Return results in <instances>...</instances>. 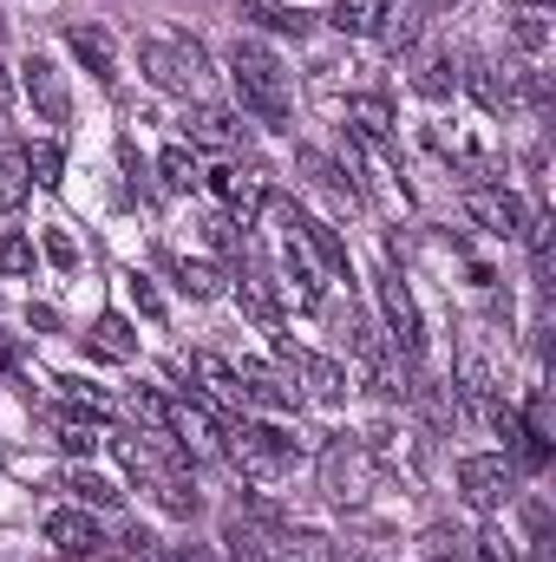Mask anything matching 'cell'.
<instances>
[{"label": "cell", "mask_w": 556, "mask_h": 562, "mask_svg": "<svg viewBox=\"0 0 556 562\" xmlns=\"http://www.w3.org/2000/svg\"><path fill=\"white\" fill-rule=\"evenodd\" d=\"M230 79H236V99H243V112H249L256 125L288 132V119H294V92H288L281 59L263 46V40H236V46H230Z\"/></svg>", "instance_id": "6da1fadb"}, {"label": "cell", "mask_w": 556, "mask_h": 562, "mask_svg": "<svg viewBox=\"0 0 556 562\" xmlns=\"http://www.w3.org/2000/svg\"><path fill=\"white\" fill-rule=\"evenodd\" d=\"M138 66H144V79H151L157 92H177V99L203 92V79H210V53H203L190 33H177V26L144 33L138 40Z\"/></svg>", "instance_id": "7a4b0ae2"}, {"label": "cell", "mask_w": 556, "mask_h": 562, "mask_svg": "<svg viewBox=\"0 0 556 562\" xmlns=\"http://www.w3.org/2000/svg\"><path fill=\"white\" fill-rule=\"evenodd\" d=\"M223 438H230V458L249 477H276V471H288V458H294V438L281 425H263V419H236Z\"/></svg>", "instance_id": "3957f363"}, {"label": "cell", "mask_w": 556, "mask_h": 562, "mask_svg": "<svg viewBox=\"0 0 556 562\" xmlns=\"http://www.w3.org/2000/svg\"><path fill=\"white\" fill-rule=\"evenodd\" d=\"M511 484H518V464H511L504 451H471V458H458V491H465L471 510H498V504L511 497Z\"/></svg>", "instance_id": "277c9868"}, {"label": "cell", "mask_w": 556, "mask_h": 562, "mask_svg": "<svg viewBox=\"0 0 556 562\" xmlns=\"http://www.w3.org/2000/svg\"><path fill=\"white\" fill-rule=\"evenodd\" d=\"M465 216L485 229V236H524V203L504 190V183H478V190H465Z\"/></svg>", "instance_id": "5b68a950"}, {"label": "cell", "mask_w": 556, "mask_h": 562, "mask_svg": "<svg viewBox=\"0 0 556 562\" xmlns=\"http://www.w3.org/2000/svg\"><path fill=\"white\" fill-rule=\"evenodd\" d=\"M20 86H26V99H33V112H40L46 125H66V119H73V92H66V79H59V66H53L46 53H33V59L20 66Z\"/></svg>", "instance_id": "8992f818"}, {"label": "cell", "mask_w": 556, "mask_h": 562, "mask_svg": "<svg viewBox=\"0 0 556 562\" xmlns=\"http://www.w3.org/2000/svg\"><path fill=\"white\" fill-rule=\"evenodd\" d=\"M236 386H243V406H256V413H294L301 406L294 380H281L276 367H263V360H243L236 367Z\"/></svg>", "instance_id": "52a82bcc"}, {"label": "cell", "mask_w": 556, "mask_h": 562, "mask_svg": "<svg viewBox=\"0 0 556 562\" xmlns=\"http://www.w3.org/2000/svg\"><path fill=\"white\" fill-rule=\"evenodd\" d=\"M380 314H387V327H393V340H400V353L407 360H419V347H425V334H419V307H413V294H407V281L393 276H380Z\"/></svg>", "instance_id": "ba28073f"}, {"label": "cell", "mask_w": 556, "mask_h": 562, "mask_svg": "<svg viewBox=\"0 0 556 562\" xmlns=\"http://www.w3.org/2000/svg\"><path fill=\"white\" fill-rule=\"evenodd\" d=\"M210 190H216V196H223V203H230V210H236L243 223H249V216H256V210L269 203V177H263L256 164H249V170H236V164L210 170Z\"/></svg>", "instance_id": "9c48e42d"}, {"label": "cell", "mask_w": 556, "mask_h": 562, "mask_svg": "<svg viewBox=\"0 0 556 562\" xmlns=\"http://www.w3.org/2000/svg\"><path fill=\"white\" fill-rule=\"evenodd\" d=\"M321 484H327L334 504H360V497H367V458H360L354 445H334V451L321 458Z\"/></svg>", "instance_id": "30bf717a"}, {"label": "cell", "mask_w": 556, "mask_h": 562, "mask_svg": "<svg viewBox=\"0 0 556 562\" xmlns=\"http://www.w3.org/2000/svg\"><path fill=\"white\" fill-rule=\"evenodd\" d=\"M46 543H53L59 557H99V550H105V530H99L86 510H53V517H46Z\"/></svg>", "instance_id": "8fae6325"}, {"label": "cell", "mask_w": 556, "mask_h": 562, "mask_svg": "<svg viewBox=\"0 0 556 562\" xmlns=\"http://www.w3.org/2000/svg\"><path fill=\"white\" fill-rule=\"evenodd\" d=\"M294 164H301V177H308V183H314L321 196H334V203H347V210L360 203V183H354V177H347V170H341V164H334L327 150L301 144V150H294Z\"/></svg>", "instance_id": "7c38bea8"}, {"label": "cell", "mask_w": 556, "mask_h": 562, "mask_svg": "<svg viewBox=\"0 0 556 562\" xmlns=\"http://www.w3.org/2000/svg\"><path fill=\"white\" fill-rule=\"evenodd\" d=\"M281 216H288V223L301 229V243L314 249V262H321L327 276H347V243H341V236H334V229H327L321 216H308V210H294V203H281Z\"/></svg>", "instance_id": "4fadbf2b"}, {"label": "cell", "mask_w": 556, "mask_h": 562, "mask_svg": "<svg viewBox=\"0 0 556 562\" xmlns=\"http://www.w3.org/2000/svg\"><path fill=\"white\" fill-rule=\"evenodd\" d=\"M184 132H190L197 150H236V144H243L236 112H223V105H197V112H184Z\"/></svg>", "instance_id": "5bb4252c"}, {"label": "cell", "mask_w": 556, "mask_h": 562, "mask_svg": "<svg viewBox=\"0 0 556 562\" xmlns=\"http://www.w3.org/2000/svg\"><path fill=\"white\" fill-rule=\"evenodd\" d=\"M66 40H73V53L86 59V72H92L99 86H112V79H119V46H112V33H105V26H92V20H86V26H73Z\"/></svg>", "instance_id": "9a60e30c"}, {"label": "cell", "mask_w": 556, "mask_h": 562, "mask_svg": "<svg viewBox=\"0 0 556 562\" xmlns=\"http://www.w3.org/2000/svg\"><path fill=\"white\" fill-rule=\"evenodd\" d=\"M164 431H170V438H177V445H184V451H190V458H197V451H210V445H216V419H210V413H203V406H197V400H177V406H170V413H164Z\"/></svg>", "instance_id": "2e32d148"}, {"label": "cell", "mask_w": 556, "mask_h": 562, "mask_svg": "<svg viewBox=\"0 0 556 562\" xmlns=\"http://www.w3.org/2000/svg\"><path fill=\"white\" fill-rule=\"evenodd\" d=\"M374 33L387 40V53H413L419 33H425V7H419V0H387V13H380Z\"/></svg>", "instance_id": "e0dca14e"}, {"label": "cell", "mask_w": 556, "mask_h": 562, "mask_svg": "<svg viewBox=\"0 0 556 562\" xmlns=\"http://www.w3.org/2000/svg\"><path fill=\"white\" fill-rule=\"evenodd\" d=\"M347 125H354V138H367L374 150H387V144H393V105H387V99H347Z\"/></svg>", "instance_id": "ac0fdd59"}, {"label": "cell", "mask_w": 556, "mask_h": 562, "mask_svg": "<svg viewBox=\"0 0 556 562\" xmlns=\"http://www.w3.org/2000/svg\"><path fill=\"white\" fill-rule=\"evenodd\" d=\"M458 86H471V99H478L485 112H504V105H511V79H504V72L491 66V59H465Z\"/></svg>", "instance_id": "d6986e66"}, {"label": "cell", "mask_w": 556, "mask_h": 562, "mask_svg": "<svg viewBox=\"0 0 556 562\" xmlns=\"http://www.w3.org/2000/svg\"><path fill=\"white\" fill-rule=\"evenodd\" d=\"M288 360H294V373L321 393V400H347V373L334 367V360H321V353H301V347H281Z\"/></svg>", "instance_id": "ffe728a7"}, {"label": "cell", "mask_w": 556, "mask_h": 562, "mask_svg": "<svg viewBox=\"0 0 556 562\" xmlns=\"http://www.w3.org/2000/svg\"><path fill=\"white\" fill-rule=\"evenodd\" d=\"M276 562H341V543L321 530H281L276 537Z\"/></svg>", "instance_id": "44dd1931"}, {"label": "cell", "mask_w": 556, "mask_h": 562, "mask_svg": "<svg viewBox=\"0 0 556 562\" xmlns=\"http://www.w3.org/2000/svg\"><path fill=\"white\" fill-rule=\"evenodd\" d=\"M190 373L203 380V393H210V400H230V406H243V386H236V367H230L223 353H190Z\"/></svg>", "instance_id": "7402d4cb"}, {"label": "cell", "mask_w": 556, "mask_h": 562, "mask_svg": "<svg viewBox=\"0 0 556 562\" xmlns=\"http://www.w3.org/2000/svg\"><path fill=\"white\" fill-rule=\"evenodd\" d=\"M511 46L537 59V53L551 46V13H544V7H518V13H511Z\"/></svg>", "instance_id": "603a6c76"}, {"label": "cell", "mask_w": 556, "mask_h": 562, "mask_svg": "<svg viewBox=\"0 0 556 562\" xmlns=\"http://www.w3.org/2000/svg\"><path fill=\"white\" fill-rule=\"evenodd\" d=\"M157 170H164V183H170V190H197V183H203V164H197V150H190V144H170V150L157 157Z\"/></svg>", "instance_id": "cb8c5ba5"}, {"label": "cell", "mask_w": 556, "mask_h": 562, "mask_svg": "<svg viewBox=\"0 0 556 562\" xmlns=\"http://www.w3.org/2000/svg\"><path fill=\"white\" fill-rule=\"evenodd\" d=\"M380 13H387V0H334V13H327V20H334L341 33H354V40H360V33H374V26H380Z\"/></svg>", "instance_id": "d4e9b609"}, {"label": "cell", "mask_w": 556, "mask_h": 562, "mask_svg": "<svg viewBox=\"0 0 556 562\" xmlns=\"http://www.w3.org/2000/svg\"><path fill=\"white\" fill-rule=\"evenodd\" d=\"M458 92V59L452 53H432L425 72H419V99H452Z\"/></svg>", "instance_id": "484cf974"}, {"label": "cell", "mask_w": 556, "mask_h": 562, "mask_svg": "<svg viewBox=\"0 0 556 562\" xmlns=\"http://www.w3.org/2000/svg\"><path fill=\"white\" fill-rule=\"evenodd\" d=\"M66 491H73L79 504H92V510H112V504H119V484H112V477H99V471H86V464L66 477Z\"/></svg>", "instance_id": "4316f807"}, {"label": "cell", "mask_w": 556, "mask_h": 562, "mask_svg": "<svg viewBox=\"0 0 556 562\" xmlns=\"http://www.w3.org/2000/svg\"><path fill=\"white\" fill-rule=\"evenodd\" d=\"M26 190H33L26 157H20V150H0V210H20V203H26Z\"/></svg>", "instance_id": "83f0119b"}, {"label": "cell", "mask_w": 556, "mask_h": 562, "mask_svg": "<svg viewBox=\"0 0 556 562\" xmlns=\"http://www.w3.org/2000/svg\"><path fill=\"white\" fill-rule=\"evenodd\" d=\"M223 550H230V562H269V543H263L256 524H243V517L223 524Z\"/></svg>", "instance_id": "f1b7e54d"}, {"label": "cell", "mask_w": 556, "mask_h": 562, "mask_svg": "<svg viewBox=\"0 0 556 562\" xmlns=\"http://www.w3.org/2000/svg\"><path fill=\"white\" fill-rule=\"evenodd\" d=\"M170 276L184 294H197V301H216L223 294V269H210V262H170Z\"/></svg>", "instance_id": "f546056e"}, {"label": "cell", "mask_w": 556, "mask_h": 562, "mask_svg": "<svg viewBox=\"0 0 556 562\" xmlns=\"http://www.w3.org/2000/svg\"><path fill=\"white\" fill-rule=\"evenodd\" d=\"M243 20H263L269 33H308V13H288V7H269V0H243Z\"/></svg>", "instance_id": "4dcf8cb0"}, {"label": "cell", "mask_w": 556, "mask_h": 562, "mask_svg": "<svg viewBox=\"0 0 556 562\" xmlns=\"http://www.w3.org/2000/svg\"><path fill=\"white\" fill-rule=\"evenodd\" d=\"M20 157H26V177L33 183H59V170H66V150L59 144H26Z\"/></svg>", "instance_id": "1f68e13d"}, {"label": "cell", "mask_w": 556, "mask_h": 562, "mask_svg": "<svg viewBox=\"0 0 556 562\" xmlns=\"http://www.w3.org/2000/svg\"><path fill=\"white\" fill-rule=\"evenodd\" d=\"M53 438H59L73 458H92V451H99V419H79V413H73V419H59Z\"/></svg>", "instance_id": "d6a6232c"}, {"label": "cell", "mask_w": 556, "mask_h": 562, "mask_svg": "<svg viewBox=\"0 0 556 562\" xmlns=\"http://www.w3.org/2000/svg\"><path fill=\"white\" fill-rule=\"evenodd\" d=\"M33 262H40V249L26 236H0V276H33Z\"/></svg>", "instance_id": "836d02e7"}, {"label": "cell", "mask_w": 556, "mask_h": 562, "mask_svg": "<svg viewBox=\"0 0 556 562\" xmlns=\"http://www.w3.org/2000/svg\"><path fill=\"white\" fill-rule=\"evenodd\" d=\"M99 353H112V360H125V353H132V334H125V321H119V314H105V321H99Z\"/></svg>", "instance_id": "e575fe53"}, {"label": "cell", "mask_w": 556, "mask_h": 562, "mask_svg": "<svg viewBox=\"0 0 556 562\" xmlns=\"http://www.w3.org/2000/svg\"><path fill=\"white\" fill-rule=\"evenodd\" d=\"M40 249H46V262H59V269H79V243H73L66 229H46V243H40Z\"/></svg>", "instance_id": "d590c367"}, {"label": "cell", "mask_w": 556, "mask_h": 562, "mask_svg": "<svg viewBox=\"0 0 556 562\" xmlns=\"http://www.w3.org/2000/svg\"><path fill=\"white\" fill-rule=\"evenodd\" d=\"M458 543H465V537H458V530H452V524H432V530H425V557H432V562L458 557Z\"/></svg>", "instance_id": "8d00e7d4"}, {"label": "cell", "mask_w": 556, "mask_h": 562, "mask_svg": "<svg viewBox=\"0 0 556 562\" xmlns=\"http://www.w3.org/2000/svg\"><path fill=\"white\" fill-rule=\"evenodd\" d=\"M478 562H518V543H511L504 530H485V537H478Z\"/></svg>", "instance_id": "74e56055"}, {"label": "cell", "mask_w": 556, "mask_h": 562, "mask_svg": "<svg viewBox=\"0 0 556 562\" xmlns=\"http://www.w3.org/2000/svg\"><path fill=\"white\" fill-rule=\"evenodd\" d=\"M132 301H138L144 314H151V321H157V314H164V301H157V294H151V281L144 276H132Z\"/></svg>", "instance_id": "f35d334b"}, {"label": "cell", "mask_w": 556, "mask_h": 562, "mask_svg": "<svg viewBox=\"0 0 556 562\" xmlns=\"http://www.w3.org/2000/svg\"><path fill=\"white\" fill-rule=\"evenodd\" d=\"M13 360H20V340H13V334H0V373H7Z\"/></svg>", "instance_id": "ab89813d"}, {"label": "cell", "mask_w": 556, "mask_h": 562, "mask_svg": "<svg viewBox=\"0 0 556 562\" xmlns=\"http://www.w3.org/2000/svg\"><path fill=\"white\" fill-rule=\"evenodd\" d=\"M157 562H210V557H203V550H164Z\"/></svg>", "instance_id": "60d3db41"}, {"label": "cell", "mask_w": 556, "mask_h": 562, "mask_svg": "<svg viewBox=\"0 0 556 562\" xmlns=\"http://www.w3.org/2000/svg\"><path fill=\"white\" fill-rule=\"evenodd\" d=\"M13 105V79H7V66H0V112Z\"/></svg>", "instance_id": "b9f144b4"}]
</instances>
